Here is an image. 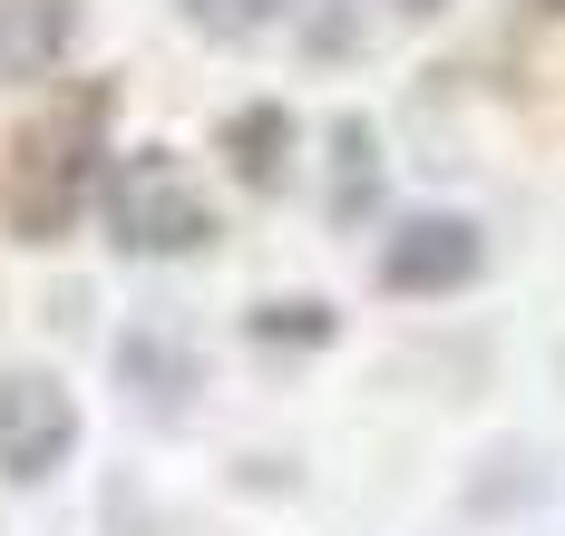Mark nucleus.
<instances>
[{"label": "nucleus", "mask_w": 565, "mask_h": 536, "mask_svg": "<svg viewBox=\"0 0 565 536\" xmlns=\"http://www.w3.org/2000/svg\"><path fill=\"white\" fill-rule=\"evenodd\" d=\"M98 157H108V88L88 78V88L58 98L50 118H30L10 137V167H0V215H10V235L20 244L68 235V215H78V195L98 176Z\"/></svg>", "instance_id": "nucleus-1"}, {"label": "nucleus", "mask_w": 565, "mask_h": 536, "mask_svg": "<svg viewBox=\"0 0 565 536\" xmlns=\"http://www.w3.org/2000/svg\"><path fill=\"white\" fill-rule=\"evenodd\" d=\"M98 205H108V244L117 254H205L225 235L215 225V195L195 185V167L175 147H108V176H98Z\"/></svg>", "instance_id": "nucleus-2"}, {"label": "nucleus", "mask_w": 565, "mask_h": 536, "mask_svg": "<svg viewBox=\"0 0 565 536\" xmlns=\"http://www.w3.org/2000/svg\"><path fill=\"white\" fill-rule=\"evenodd\" d=\"M78 459V400L58 371H0V478L10 487H40Z\"/></svg>", "instance_id": "nucleus-3"}, {"label": "nucleus", "mask_w": 565, "mask_h": 536, "mask_svg": "<svg viewBox=\"0 0 565 536\" xmlns=\"http://www.w3.org/2000/svg\"><path fill=\"white\" fill-rule=\"evenodd\" d=\"M478 274H488V235L468 215H409L381 235V293L439 302V293H468Z\"/></svg>", "instance_id": "nucleus-4"}, {"label": "nucleus", "mask_w": 565, "mask_h": 536, "mask_svg": "<svg viewBox=\"0 0 565 536\" xmlns=\"http://www.w3.org/2000/svg\"><path fill=\"white\" fill-rule=\"evenodd\" d=\"M78 40V0H0V88L50 78Z\"/></svg>", "instance_id": "nucleus-5"}, {"label": "nucleus", "mask_w": 565, "mask_h": 536, "mask_svg": "<svg viewBox=\"0 0 565 536\" xmlns=\"http://www.w3.org/2000/svg\"><path fill=\"white\" fill-rule=\"evenodd\" d=\"M225 157H234V176L254 185V195H274L282 185V167H292V108H234L225 118Z\"/></svg>", "instance_id": "nucleus-6"}, {"label": "nucleus", "mask_w": 565, "mask_h": 536, "mask_svg": "<svg viewBox=\"0 0 565 536\" xmlns=\"http://www.w3.org/2000/svg\"><path fill=\"white\" fill-rule=\"evenodd\" d=\"M371 195H381V137H371V118H341L332 127V225H361Z\"/></svg>", "instance_id": "nucleus-7"}, {"label": "nucleus", "mask_w": 565, "mask_h": 536, "mask_svg": "<svg viewBox=\"0 0 565 536\" xmlns=\"http://www.w3.org/2000/svg\"><path fill=\"white\" fill-rule=\"evenodd\" d=\"M312 0H185V30L205 40H264V30H292Z\"/></svg>", "instance_id": "nucleus-8"}, {"label": "nucleus", "mask_w": 565, "mask_h": 536, "mask_svg": "<svg viewBox=\"0 0 565 536\" xmlns=\"http://www.w3.org/2000/svg\"><path fill=\"white\" fill-rule=\"evenodd\" d=\"M254 342H332V312L322 302H264L254 312Z\"/></svg>", "instance_id": "nucleus-9"}]
</instances>
